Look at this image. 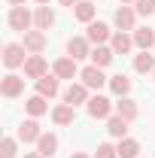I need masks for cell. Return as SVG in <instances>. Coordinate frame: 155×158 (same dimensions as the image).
Listing matches in <instances>:
<instances>
[{
  "mask_svg": "<svg viewBox=\"0 0 155 158\" xmlns=\"http://www.w3.org/2000/svg\"><path fill=\"white\" fill-rule=\"evenodd\" d=\"M110 91H113V94H119V98H128V91H131V79L125 76V73L110 76Z\"/></svg>",
  "mask_w": 155,
  "mask_h": 158,
  "instance_id": "obj_26",
  "label": "cell"
},
{
  "mask_svg": "<svg viewBox=\"0 0 155 158\" xmlns=\"http://www.w3.org/2000/svg\"><path fill=\"white\" fill-rule=\"evenodd\" d=\"M24 158H43L40 152H24Z\"/></svg>",
  "mask_w": 155,
  "mask_h": 158,
  "instance_id": "obj_33",
  "label": "cell"
},
{
  "mask_svg": "<svg viewBox=\"0 0 155 158\" xmlns=\"http://www.w3.org/2000/svg\"><path fill=\"white\" fill-rule=\"evenodd\" d=\"M94 12H97V6L91 0H79L76 6H73V15H76V21H82V24H91V21H94Z\"/></svg>",
  "mask_w": 155,
  "mask_h": 158,
  "instance_id": "obj_20",
  "label": "cell"
},
{
  "mask_svg": "<svg viewBox=\"0 0 155 158\" xmlns=\"http://www.w3.org/2000/svg\"><path fill=\"white\" fill-rule=\"evenodd\" d=\"M40 137H43V131H40L37 118L21 122V128H19V140H21V143H40Z\"/></svg>",
  "mask_w": 155,
  "mask_h": 158,
  "instance_id": "obj_13",
  "label": "cell"
},
{
  "mask_svg": "<svg viewBox=\"0 0 155 158\" xmlns=\"http://www.w3.org/2000/svg\"><path fill=\"white\" fill-rule=\"evenodd\" d=\"M131 37H134V46L140 49V52H149V49L155 46V27H137Z\"/></svg>",
  "mask_w": 155,
  "mask_h": 158,
  "instance_id": "obj_15",
  "label": "cell"
},
{
  "mask_svg": "<svg viewBox=\"0 0 155 158\" xmlns=\"http://www.w3.org/2000/svg\"><path fill=\"white\" fill-rule=\"evenodd\" d=\"M0 94L3 98H19V94H24V76H15V73L3 76L0 79Z\"/></svg>",
  "mask_w": 155,
  "mask_h": 158,
  "instance_id": "obj_9",
  "label": "cell"
},
{
  "mask_svg": "<svg viewBox=\"0 0 155 158\" xmlns=\"http://www.w3.org/2000/svg\"><path fill=\"white\" fill-rule=\"evenodd\" d=\"M110 46H113V52H116V55H128V52L134 49V37H131V34H125V31H116L113 40H110Z\"/></svg>",
  "mask_w": 155,
  "mask_h": 158,
  "instance_id": "obj_18",
  "label": "cell"
},
{
  "mask_svg": "<svg viewBox=\"0 0 155 158\" xmlns=\"http://www.w3.org/2000/svg\"><path fill=\"white\" fill-rule=\"evenodd\" d=\"M37 3H40V6H49V0H37Z\"/></svg>",
  "mask_w": 155,
  "mask_h": 158,
  "instance_id": "obj_36",
  "label": "cell"
},
{
  "mask_svg": "<svg viewBox=\"0 0 155 158\" xmlns=\"http://www.w3.org/2000/svg\"><path fill=\"white\" fill-rule=\"evenodd\" d=\"M116 113H119L122 118H128V122H134V118H137V113H140V106H137V100H131V98H119Z\"/></svg>",
  "mask_w": 155,
  "mask_h": 158,
  "instance_id": "obj_24",
  "label": "cell"
},
{
  "mask_svg": "<svg viewBox=\"0 0 155 158\" xmlns=\"http://www.w3.org/2000/svg\"><path fill=\"white\" fill-rule=\"evenodd\" d=\"M116 149H119V158H140V143L134 137H122L116 143Z\"/></svg>",
  "mask_w": 155,
  "mask_h": 158,
  "instance_id": "obj_23",
  "label": "cell"
},
{
  "mask_svg": "<svg viewBox=\"0 0 155 158\" xmlns=\"http://www.w3.org/2000/svg\"><path fill=\"white\" fill-rule=\"evenodd\" d=\"M134 70L137 73H155V58L149 55V52H140L134 58Z\"/></svg>",
  "mask_w": 155,
  "mask_h": 158,
  "instance_id": "obj_27",
  "label": "cell"
},
{
  "mask_svg": "<svg viewBox=\"0 0 155 158\" xmlns=\"http://www.w3.org/2000/svg\"><path fill=\"white\" fill-rule=\"evenodd\" d=\"M15 155H19V140L3 137V143H0V158H15Z\"/></svg>",
  "mask_w": 155,
  "mask_h": 158,
  "instance_id": "obj_28",
  "label": "cell"
},
{
  "mask_svg": "<svg viewBox=\"0 0 155 158\" xmlns=\"http://www.w3.org/2000/svg\"><path fill=\"white\" fill-rule=\"evenodd\" d=\"M49 98H43V94H34V98H27V103H24V110H27V116L31 118H40L49 113V103H46Z\"/></svg>",
  "mask_w": 155,
  "mask_h": 158,
  "instance_id": "obj_22",
  "label": "cell"
},
{
  "mask_svg": "<svg viewBox=\"0 0 155 158\" xmlns=\"http://www.w3.org/2000/svg\"><path fill=\"white\" fill-rule=\"evenodd\" d=\"M49 73V61L43 58V55H27L24 61V76L27 79H43Z\"/></svg>",
  "mask_w": 155,
  "mask_h": 158,
  "instance_id": "obj_7",
  "label": "cell"
},
{
  "mask_svg": "<svg viewBox=\"0 0 155 158\" xmlns=\"http://www.w3.org/2000/svg\"><path fill=\"white\" fill-rule=\"evenodd\" d=\"M134 9H137V15L149 19V15L155 12V0H137V3H134Z\"/></svg>",
  "mask_w": 155,
  "mask_h": 158,
  "instance_id": "obj_29",
  "label": "cell"
},
{
  "mask_svg": "<svg viewBox=\"0 0 155 158\" xmlns=\"http://www.w3.org/2000/svg\"><path fill=\"white\" fill-rule=\"evenodd\" d=\"M113 21H116L119 31H125V34H128V31H137V9L134 6H119Z\"/></svg>",
  "mask_w": 155,
  "mask_h": 158,
  "instance_id": "obj_5",
  "label": "cell"
},
{
  "mask_svg": "<svg viewBox=\"0 0 155 158\" xmlns=\"http://www.w3.org/2000/svg\"><path fill=\"white\" fill-rule=\"evenodd\" d=\"M6 21H9L12 31H21V34L34 31V12H31L27 6H12L9 15H6Z\"/></svg>",
  "mask_w": 155,
  "mask_h": 158,
  "instance_id": "obj_1",
  "label": "cell"
},
{
  "mask_svg": "<svg viewBox=\"0 0 155 158\" xmlns=\"http://www.w3.org/2000/svg\"><path fill=\"white\" fill-rule=\"evenodd\" d=\"M24 61H27V49H24V43H6V46H3V64H6L9 70L24 67Z\"/></svg>",
  "mask_w": 155,
  "mask_h": 158,
  "instance_id": "obj_2",
  "label": "cell"
},
{
  "mask_svg": "<svg viewBox=\"0 0 155 158\" xmlns=\"http://www.w3.org/2000/svg\"><path fill=\"white\" fill-rule=\"evenodd\" d=\"M52 24H55L52 6H37V9H34V27H37V31H49Z\"/></svg>",
  "mask_w": 155,
  "mask_h": 158,
  "instance_id": "obj_17",
  "label": "cell"
},
{
  "mask_svg": "<svg viewBox=\"0 0 155 158\" xmlns=\"http://www.w3.org/2000/svg\"><path fill=\"white\" fill-rule=\"evenodd\" d=\"M24 49H27L31 55H40V52L46 49V31H37V27L27 31V34H24Z\"/></svg>",
  "mask_w": 155,
  "mask_h": 158,
  "instance_id": "obj_14",
  "label": "cell"
},
{
  "mask_svg": "<svg viewBox=\"0 0 155 158\" xmlns=\"http://www.w3.org/2000/svg\"><path fill=\"white\" fill-rule=\"evenodd\" d=\"M119 3H122V6H131V3H137V0H119Z\"/></svg>",
  "mask_w": 155,
  "mask_h": 158,
  "instance_id": "obj_35",
  "label": "cell"
},
{
  "mask_svg": "<svg viewBox=\"0 0 155 158\" xmlns=\"http://www.w3.org/2000/svg\"><path fill=\"white\" fill-rule=\"evenodd\" d=\"M52 73L58 79H73V76H79L82 70L76 67V58H70V55H64V58H58L55 64H52Z\"/></svg>",
  "mask_w": 155,
  "mask_h": 158,
  "instance_id": "obj_8",
  "label": "cell"
},
{
  "mask_svg": "<svg viewBox=\"0 0 155 158\" xmlns=\"http://www.w3.org/2000/svg\"><path fill=\"white\" fill-rule=\"evenodd\" d=\"M88 91H91V88H88V85H85V82H70V88H67V91H64V103H70V106H79V103H88Z\"/></svg>",
  "mask_w": 155,
  "mask_h": 158,
  "instance_id": "obj_6",
  "label": "cell"
},
{
  "mask_svg": "<svg viewBox=\"0 0 155 158\" xmlns=\"http://www.w3.org/2000/svg\"><path fill=\"white\" fill-rule=\"evenodd\" d=\"M85 110H88V116L91 118H110L116 113V103L110 98H103V94H94V98L85 103Z\"/></svg>",
  "mask_w": 155,
  "mask_h": 158,
  "instance_id": "obj_3",
  "label": "cell"
},
{
  "mask_svg": "<svg viewBox=\"0 0 155 158\" xmlns=\"http://www.w3.org/2000/svg\"><path fill=\"white\" fill-rule=\"evenodd\" d=\"M113 58H116L113 46H94V49H91V64H94V67H110Z\"/></svg>",
  "mask_w": 155,
  "mask_h": 158,
  "instance_id": "obj_21",
  "label": "cell"
},
{
  "mask_svg": "<svg viewBox=\"0 0 155 158\" xmlns=\"http://www.w3.org/2000/svg\"><path fill=\"white\" fill-rule=\"evenodd\" d=\"M79 79H82V82H85L91 91H100L103 85H110V79L103 76V67H94V64H88V67L79 73Z\"/></svg>",
  "mask_w": 155,
  "mask_h": 158,
  "instance_id": "obj_4",
  "label": "cell"
},
{
  "mask_svg": "<svg viewBox=\"0 0 155 158\" xmlns=\"http://www.w3.org/2000/svg\"><path fill=\"white\" fill-rule=\"evenodd\" d=\"M58 3H61V6H76L79 0H58Z\"/></svg>",
  "mask_w": 155,
  "mask_h": 158,
  "instance_id": "obj_31",
  "label": "cell"
},
{
  "mask_svg": "<svg viewBox=\"0 0 155 158\" xmlns=\"http://www.w3.org/2000/svg\"><path fill=\"white\" fill-rule=\"evenodd\" d=\"M94 158H119V149L113 146V143H100L97 152H94Z\"/></svg>",
  "mask_w": 155,
  "mask_h": 158,
  "instance_id": "obj_30",
  "label": "cell"
},
{
  "mask_svg": "<svg viewBox=\"0 0 155 158\" xmlns=\"http://www.w3.org/2000/svg\"><path fill=\"white\" fill-rule=\"evenodd\" d=\"M67 55L76 58V61L91 58V43H88V37H70L67 40Z\"/></svg>",
  "mask_w": 155,
  "mask_h": 158,
  "instance_id": "obj_10",
  "label": "cell"
},
{
  "mask_svg": "<svg viewBox=\"0 0 155 158\" xmlns=\"http://www.w3.org/2000/svg\"><path fill=\"white\" fill-rule=\"evenodd\" d=\"M37 94L52 100L55 94H58V76H55V73H46L43 79H37Z\"/></svg>",
  "mask_w": 155,
  "mask_h": 158,
  "instance_id": "obj_19",
  "label": "cell"
},
{
  "mask_svg": "<svg viewBox=\"0 0 155 158\" xmlns=\"http://www.w3.org/2000/svg\"><path fill=\"white\" fill-rule=\"evenodd\" d=\"M152 79H155V73H152Z\"/></svg>",
  "mask_w": 155,
  "mask_h": 158,
  "instance_id": "obj_37",
  "label": "cell"
},
{
  "mask_svg": "<svg viewBox=\"0 0 155 158\" xmlns=\"http://www.w3.org/2000/svg\"><path fill=\"white\" fill-rule=\"evenodd\" d=\"M9 6H24V0H6Z\"/></svg>",
  "mask_w": 155,
  "mask_h": 158,
  "instance_id": "obj_32",
  "label": "cell"
},
{
  "mask_svg": "<svg viewBox=\"0 0 155 158\" xmlns=\"http://www.w3.org/2000/svg\"><path fill=\"white\" fill-rule=\"evenodd\" d=\"M70 158H91V155H85V152H73Z\"/></svg>",
  "mask_w": 155,
  "mask_h": 158,
  "instance_id": "obj_34",
  "label": "cell"
},
{
  "mask_svg": "<svg viewBox=\"0 0 155 158\" xmlns=\"http://www.w3.org/2000/svg\"><path fill=\"white\" fill-rule=\"evenodd\" d=\"M128 118H122L119 113H113V116L107 118V131H110V137H116V140H122V137H128Z\"/></svg>",
  "mask_w": 155,
  "mask_h": 158,
  "instance_id": "obj_16",
  "label": "cell"
},
{
  "mask_svg": "<svg viewBox=\"0 0 155 158\" xmlns=\"http://www.w3.org/2000/svg\"><path fill=\"white\" fill-rule=\"evenodd\" d=\"M52 122L61 125V128L73 125V122H76V106H70V103H58V106L52 110Z\"/></svg>",
  "mask_w": 155,
  "mask_h": 158,
  "instance_id": "obj_12",
  "label": "cell"
},
{
  "mask_svg": "<svg viewBox=\"0 0 155 158\" xmlns=\"http://www.w3.org/2000/svg\"><path fill=\"white\" fill-rule=\"evenodd\" d=\"M37 152L43 158H52L55 152H58V137H55V134H43L40 143H37Z\"/></svg>",
  "mask_w": 155,
  "mask_h": 158,
  "instance_id": "obj_25",
  "label": "cell"
},
{
  "mask_svg": "<svg viewBox=\"0 0 155 158\" xmlns=\"http://www.w3.org/2000/svg\"><path fill=\"white\" fill-rule=\"evenodd\" d=\"M85 37H88V43H94V46H103L107 40H113V31H110L103 21H91L88 31H85Z\"/></svg>",
  "mask_w": 155,
  "mask_h": 158,
  "instance_id": "obj_11",
  "label": "cell"
}]
</instances>
